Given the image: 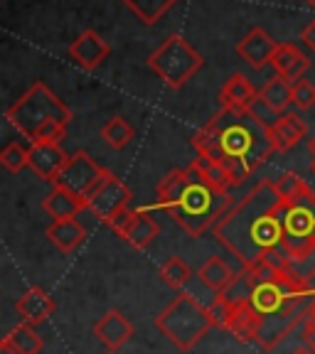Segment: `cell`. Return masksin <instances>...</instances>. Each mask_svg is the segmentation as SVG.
Listing matches in <instances>:
<instances>
[{
    "instance_id": "cell-3",
    "label": "cell",
    "mask_w": 315,
    "mask_h": 354,
    "mask_svg": "<svg viewBox=\"0 0 315 354\" xmlns=\"http://www.w3.org/2000/svg\"><path fill=\"white\" fill-rule=\"evenodd\" d=\"M158 207L172 216L177 227L192 239L205 236L219 221V216L232 207L229 194L215 189L197 167L190 162L185 170H170L158 187Z\"/></svg>"
},
{
    "instance_id": "cell-23",
    "label": "cell",
    "mask_w": 315,
    "mask_h": 354,
    "mask_svg": "<svg viewBox=\"0 0 315 354\" xmlns=\"http://www.w3.org/2000/svg\"><path fill=\"white\" fill-rule=\"evenodd\" d=\"M261 325H264V317H261L259 310L251 303H244L237 308V315H234V322H232V327H229V332H232L237 339H242V342H259Z\"/></svg>"
},
{
    "instance_id": "cell-1",
    "label": "cell",
    "mask_w": 315,
    "mask_h": 354,
    "mask_svg": "<svg viewBox=\"0 0 315 354\" xmlns=\"http://www.w3.org/2000/svg\"><path fill=\"white\" fill-rule=\"evenodd\" d=\"M281 212L283 199L276 192V183L261 180L239 202H232L212 232L229 254L242 261L244 268H249L271 249L281 246Z\"/></svg>"
},
{
    "instance_id": "cell-21",
    "label": "cell",
    "mask_w": 315,
    "mask_h": 354,
    "mask_svg": "<svg viewBox=\"0 0 315 354\" xmlns=\"http://www.w3.org/2000/svg\"><path fill=\"white\" fill-rule=\"evenodd\" d=\"M42 347H44L42 337H39L37 330L33 325H28V322L12 327L6 337H3V342H0L3 354H39Z\"/></svg>"
},
{
    "instance_id": "cell-28",
    "label": "cell",
    "mask_w": 315,
    "mask_h": 354,
    "mask_svg": "<svg viewBox=\"0 0 315 354\" xmlns=\"http://www.w3.org/2000/svg\"><path fill=\"white\" fill-rule=\"evenodd\" d=\"M286 273L294 278V281L310 286V281L315 278V249L291 256V261H288V266H286Z\"/></svg>"
},
{
    "instance_id": "cell-15",
    "label": "cell",
    "mask_w": 315,
    "mask_h": 354,
    "mask_svg": "<svg viewBox=\"0 0 315 354\" xmlns=\"http://www.w3.org/2000/svg\"><path fill=\"white\" fill-rule=\"evenodd\" d=\"M308 136V123L296 113V111H286L276 121V126L269 131V138L276 153H288L291 148L300 143Z\"/></svg>"
},
{
    "instance_id": "cell-13",
    "label": "cell",
    "mask_w": 315,
    "mask_h": 354,
    "mask_svg": "<svg viewBox=\"0 0 315 354\" xmlns=\"http://www.w3.org/2000/svg\"><path fill=\"white\" fill-rule=\"evenodd\" d=\"M111 55V47L99 32L94 30H84L72 44H69V57L77 66L91 72L101 62H106V57Z\"/></svg>"
},
{
    "instance_id": "cell-34",
    "label": "cell",
    "mask_w": 315,
    "mask_h": 354,
    "mask_svg": "<svg viewBox=\"0 0 315 354\" xmlns=\"http://www.w3.org/2000/svg\"><path fill=\"white\" fill-rule=\"evenodd\" d=\"M249 113L256 118V121L261 123V126L266 128V131H271V128L276 126L278 118H281V113H276V111H273L271 106L266 104V101H261L259 96H256V101L249 106Z\"/></svg>"
},
{
    "instance_id": "cell-5",
    "label": "cell",
    "mask_w": 315,
    "mask_h": 354,
    "mask_svg": "<svg viewBox=\"0 0 315 354\" xmlns=\"http://www.w3.org/2000/svg\"><path fill=\"white\" fill-rule=\"evenodd\" d=\"M153 322L183 352H190L210 332V327H215V322L210 317V310L190 293H177L155 315Z\"/></svg>"
},
{
    "instance_id": "cell-27",
    "label": "cell",
    "mask_w": 315,
    "mask_h": 354,
    "mask_svg": "<svg viewBox=\"0 0 315 354\" xmlns=\"http://www.w3.org/2000/svg\"><path fill=\"white\" fill-rule=\"evenodd\" d=\"M161 278L170 288H175V290H183L190 283V278H192V268H190L180 256H170V259L161 266Z\"/></svg>"
},
{
    "instance_id": "cell-38",
    "label": "cell",
    "mask_w": 315,
    "mask_h": 354,
    "mask_svg": "<svg viewBox=\"0 0 315 354\" xmlns=\"http://www.w3.org/2000/svg\"><path fill=\"white\" fill-rule=\"evenodd\" d=\"M308 150H310V155H313V158H315V136L308 140Z\"/></svg>"
},
{
    "instance_id": "cell-11",
    "label": "cell",
    "mask_w": 315,
    "mask_h": 354,
    "mask_svg": "<svg viewBox=\"0 0 315 354\" xmlns=\"http://www.w3.org/2000/svg\"><path fill=\"white\" fill-rule=\"evenodd\" d=\"M69 155L60 143H33L28 148V167L47 183H55Z\"/></svg>"
},
{
    "instance_id": "cell-12",
    "label": "cell",
    "mask_w": 315,
    "mask_h": 354,
    "mask_svg": "<svg viewBox=\"0 0 315 354\" xmlns=\"http://www.w3.org/2000/svg\"><path fill=\"white\" fill-rule=\"evenodd\" d=\"M276 39L266 32L264 28H254L244 35L237 44V55L242 57L251 69H264L266 64H271L273 55H276Z\"/></svg>"
},
{
    "instance_id": "cell-33",
    "label": "cell",
    "mask_w": 315,
    "mask_h": 354,
    "mask_svg": "<svg viewBox=\"0 0 315 354\" xmlns=\"http://www.w3.org/2000/svg\"><path fill=\"white\" fill-rule=\"evenodd\" d=\"M291 99L298 111H308L310 106H315V84H310L308 79H298L291 86Z\"/></svg>"
},
{
    "instance_id": "cell-41",
    "label": "cell",
    "mask_w": 315,
    "mask_h": 354,
    "mask_svg": "<svg viewBox=\"0 0 315 354\" xmlns=\"http://www.w3.org/2000/svg\"><path fill=\"white\" fill-rule=\"evenodd\" d=\"M305 3H310V6H315V0H305Z\"/></svg>"
},
{
    "instance_id": "cell-2",
    "label": "cell",
    "mask_w": 315,
    "mask_h": 354,
    "mask_svg": "<svg viewBox=\"0 0 315 354\" xmlns=\"http://www.w3.org/2000/svg\"><path fill=\"white\" fill-rule=\"evenodd\" d=\"M192 148L224 165L237 183L256 172L276 150L269 131L249 111H217L215 116L192 136Z\"/></svg>"
},
{
    "instance_id": "cell-18",
    "label": "cell",
    "mask_w": 315,
    "mask_h": 354,
    "mask_svg": "<svg viewBox=\"0 0 315 354\" xmlns=\"http://www.w3.org/2000/svg\"><path fill=\"white\" fill-rule=\"evenodd\" d=\"M256 88L244 74H232L219 88V104L227 111H249V106L256 101Z\"/></svg>"
},
{
    "instance_id": "cell-36",
    "label": "cell",
    "mask_w": 315,
    "mask_h": 354,
    "mask_svg": "<svg viewBox=\"0 0 315 354\" xmlns=\"http://www.w3.org/2000/svg\"><path fill=\"white\" fill-rule=\"evenodd\" d=\"M300 39H303L305 47H308V50L315 55V17L303 28V32H300Z\"/></svg>"
},
{
    "instance_id": "cell-10",
    "label": "cell",
    "mask_w": 315,
    "mask_h": 354,
    "mask_svg": "<svg viewBox=\"0 0 315 354\" xmlns=\"http://www.w3.org/2000/svg\"><path fill=\"white\" fill-rule=\"evenodd\" d=\"M111 229L123 236L128 243H131L133 249H148L150 243L155 241V236L161 234V227H158V221L150 216L148 209H128L126 214L118 216Z\"/></svg>"
},
{
    "instance_id": "cell-7",
    "label": "cell",
    "mask_w": 315,
    "mask_h": 354,
    "mask_svg": "<svg viewBox=\"0 0 315 354\" xmlns=\"http://www.w3.org/2000/svg\"><path fill=\"white\" fill-rule=\"evenodd\" d=\"M281 229H283V246L288 254H303L315 249V192L305 189L298 197L283 202L281 212Z\"/></svg>"
},
{
    "instance_id": "cell-17",
    "label": "cell",
    "mask_w": 315,
    "mask_h": 354,
    "mask_svg": "<svg viewBox=\"0 0 315 354\" xmlns=\"http://www.w3.org/2000/svg\"><path fill=\"white\" fill-rule=\"evenodd\" d=\"M271 66L278 77H283L286 82L296 84L298 79H303L305 72H308L310 59L303 55V50L296 47V44L281 42L276 47V55H273V59H271Z\"/></svg>"
},
{
    "instance_id": "cell-39",
    "label": "cell",
    "mask_w": 315,
    "mask_h": 354,
    "mask_svg": "<svg viewBox=\"0 0 315 354\" xmlns=\"http://www.w3.org/2000/svg\"><path fill=\"white\" fill-rule=\"evenodd\" d=\"M310 175L315 177V158H313V162H310Z\"/></svg>"
},
{
    "instance_id": "cell-35",
    "label": "cell",
    "mask_w": 315,
    "mask_h": 354,
    "mask_svg": "<svg viewBox=\"0 0 315 354\" xmlns=\"http://www.w3.org/2000/svg\"><path fill=\"white\" fill-rule=\"evenodd\" d=\"M303 339H305V344L315 352V315H310V313L303 320Z\"/></svg>"
},
{
    "instance_id": "cell-32",
    "label": "cell",
    "mask_w": 315,
    "mask_h": 354,
    "mask_svg": "<svg viewBox=\"0 0 315 354\" xmlns=\"http://www.w3.org/2000/svg\"><path fill=\"white\" fill-rule=\"evenodd\" d=\"M0 162L8 172H20L22 167L28 165V150L22 148L20 143H8L0 153Z\"/></svg>"
},
{
    "instance_id": "cell-4",
    "label": "cell",
    "mask_w": 315,
    "mask_h": 354,
    "mask_svg": "<svg viewBox=\"0 0 315 354\" xmlns=\"http://www.w3.org/2000/svg\"><path fill=\"white\" fill-rule=\"evenodd\" d=\"M6 118L30 143H62L72 123V109L44 82H35L6 111Z\"/></svg>"
},
{
    "instance_id": "cell-42",
    "label": "cell",
    "mask_w": 315,
    "mask_h": 354,
    "mask_svg": "<svg viewBox=\"0 0 315 354\" xmlns=\"http://www.w3.org/2000/svg\"><path fill=\"white\" fill-rule=\"evenodd\" d=\"M109 354H116V352H109Z\"/></svg>"
},
{
    "instance_id": "cell-31",
    "label": "cell",
    "mask_w": 315,
    "mask_h": 354,
    "mask_svg": "<svg viewBox=\"0 0 315 354\" xmlns=\"http://www.w3.org/2000/svg\"><path fill=\"white\" fill-rule=\"evenodd\" d=\"M305 189H310L308 183H305L303 177L296 175V172H283V175L276 180V192H278V197H281L283 202L298 197V194H303Z\"/></svg>"
},
{
    "instance_id": "cell-22",
    "label": "cell",
    "mask_w": 315,
    "mask_h": 354,
    "mask_svg": "<svg viewBox=\"0 0 315 354\" xmlns=\"http://www.w3.org/2000/svg\"><path fill=\"white\" fill-rule=\"evenodd\" d=\"M237 276L239 273H234L232 266H229L224 259H219V256H210V259L205 261V266L197 271L199 281L205 283L210 290H215L217 295L224 293V290L237 281Z\"/></svg>"
},
{
    "instance_id": "cell-8",
    "label": "cell",
    "mask_w": 315,
    "mask_h": 354,
    "mask_svg": "<svg viewBox=\"0 0 315 354\" xmlns=\"http://www.w3.org/2000/svg\"><path fill=\"white\" fill-rule=\"evenodd\" d=\"M131 197V189L121 177H116L114 172H106L104 180L87 194V209H91L94 216H99L101 221H106L111 227L118 216L128 212Z\"/></svg>"
},
{
    "instance_id": "cell-29",
    "label": "cell",
    "mask_w": 315,
    "mask_h": 354,
    "mask_svg": "<svg viewBox=\"0 0 315 354\" xmlns=\"http://www.w3.org/2000/svg\"><path fill=\"white\" fill-rule=\"evenodd\" d=\"M123 3H126V6L131 8L145 25H153V22L158 20L175 0H123Z\"/></svg>"
},
{
    "instance_id": "cell-6",
    "label": "cell",
    "mask_w": 315,
    "mask_h": 354,
    "mask_svg": "<svg viewBox=\"0 0 315 354\" xmlns=\"http://www.w3.org/2000/svg\"><path fill=\"white\" fill-rule=\"evenodd\" d=\"M202 64H205V57L180 35H170L148 57L150 72L158 74V79H163L170 88H183L202 69Z\"/></svg>"
},
{
    "instance_id": "cell-16",
    "label": "cell",
    "mask_w": 315,
    "mask_h": 354,
    "mask_svg": "<svg viewBox=\"0 0 315 354\" xmlns=\"http://www.w3.org/2000/svg\"><path fill=\"white\" fill-rule=\"evenodd\" d=\"M15 310H17V315H20L22 322H28V325L35 327V325H39V322H44L52 313H55V300L44 293L42 288L33 286L15 300Z\"/></svg>"
},
{
    "instance_id": "cell-9",
    "label": "cell",
    "mask_w": 315,
    "mask_h": 354,
    "mask_svg": "<svg viewBox=\"0 0 315 354\" xmlns=\"http://www.w3.org/2000/svg\"><path fill=\"white\" fill-rule=\"evenodd\" d=\"M106 172L109 170H104L91 155L84 153V150H77V153L69 155L66 165L62 167V172L57 175L55 187L69 189V192L87 199V194L104 180Z\"/></svg>"
},
{
    "instance_id": "cell-26",
    "label": "cell",
    "mask_w": 315,
    "mask_h": 354,
    "mask_svg": "<svg viewBox=\"0 0 315 354\" xmlns=\"http://www.w3.org/2000/svg\"><path fill=\"white\" fill-rule=\"evenodd\" d=\"M133 136H136V131H133V126L123 116L109 118V121L104 123V128H101V138L114 150H123L133 140Z\"/></svg>"
},
{
    "instance_id": "cell-24",
    "label": "cell",
    "mask_w": 315,
    "mask_h": 354,
    "mask_svg": "<svg viewBox=\"0 0 315 354\" xmlns=\"http://www.w3.org/2000/svg\"><path fill=\"white\" fill-rule=\"evenodd\" d=\"M192 165L197 167L199 175L205 177L212 187L219 189V192H224V194H229V189H232L234 185H239L237 177H234L232 172L227 170V167L219 165V162L212 160V158H207V155H199L197 153V158L192 160Z\"/></svg>"
},
{
    "instance_id": "cell-20",
    "label": "cell",
    "mask_w": 315,
    "mask_h": 354,
    "mask_svg": "<svg viewBox=\"0 0 315 354\" xmlns=\"http://www.w3.org/2000/svg\"><path fill=\"white\" fill-rule=\"evenodd\" d=\"M47 239H50L57 251L72 254V251H77L87 241V227L79 219L52 221L50 227H47Z\"/></svg>"
},
{
    "instance_id": "cell-25",
    "label": "cell",
    "mask_w": 315,
    "mask_h": 354,
    "mask_svg": "<svg viewBox=\"0 0 315 354\" xmlns=\"http://www.w3.org/2000/svg\"><path fill=\"white\" fill-rule=\"evenodd\" d=\"M291 86H294V84L286 82V79L276 74V77L269 79L266 86L259 91V99L266 101V104L271 106L276 113H286L288 106L294 104V99H291Z\"/></svg>"
},
{
    "instance_id": "cell-19",
    "label": "cell",
    "mask_w": 315,
    "mask_h": 354,
    "mask_svg": "<svg viewBox=\"0 0 315 354\" xmlns=\"http://www.w3.org/2000/svg\"><path fill=\"white\" fill-rule=\"evenodd\" d=\"M42 209L47 212L55 221L77 219V216L87 209V199L69 192V189L55 187L47 197L42 199Z\"/></svg>"
},
{
    "instance_id": "cell-30",
    "label": "cell",
    "mask_w": 315,
    "mask_h": 354,
    "mask_svg": "<svg viewBox=\"0 0 315 354\" xmlns=\"http://www.w3.org/2000/svg\"><path fill=\"white\" fill-rule=\"evenodd\" d=\"M237 308H239V305H232L227 298H224V295H217L207 310H210V317H212V322H215L217 327H222V330H229V327H232V322H234V315H237Z\"/></svg>"
},
{
    "instance_id": "cell-40",
    "label": "cell",
    "mask_w": 315,
    "mask_h": 354,
    "mask_svg": "<svg viewBox=\"0 0 315 354\" xmlns=\"http://www.w3.org/2000/svg\"><path fill=\"white\" fill-rule=\"evenodd\" d=\"M310 315H315V300H313V305H310V310H308Z\"/></svg>"
},
{
    "instance_id": "cell-14",
    "label": "cell",
    "mask_w": 315,
    "mask_h": 354,
    "mask_svg": "<svg viewBox=\"0 0 315 354\" xmlns=\"http://www.w3.org/2000/svg\"><path fill=\"white\" fill-rule=\"evenodd\" d=\"M94 335L101 344L109 347V352H116L118 347L128 342L133 337V325L123 313L118 310H109L99 317V322L94 325Z\"/></svg>"
},
{
    "instance_id": "cell-37",
    "label": "cell",
    "mask_w": 315,
    "mask_h": 354,
    "mask_svg": "<svg viewBox=\"0 0 315 354\" xmlns=\"http://www.w3.org/2000/svg\"><path fill=\"white\" fill-rule=\"evenodd\" d=\"M291 354H315V352H313V349L308 347V344H303V347H296V349H294V352H291Z\"/></svg>"
}]
</instances>
